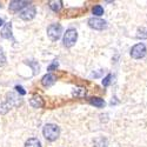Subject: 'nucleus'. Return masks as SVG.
I'll use <instances>...</instances> for the list:
<instances>
[{"label": "nucleus", "mask_w": 147, "mask_h": 147, "mask_svg": "<svg viewBox=\"0 0 147 147\" xmlns=\"http://www.w3.org/2000/svg\"><path fill=\"white\" fill-rule=\"evenodd\" d=\"M42 133H44V137L50 140V141H54L59 138V134H60V129L57 125L54 124H47L45 125L44 129H42Z\"/></svg>", "instance_id": "nucleus-1"}, {"label": "nucleus", "mask_w": 147, "mask_h": 147, "mask_svg": "<svg viewBox=\"0 0 147 147\" xmlns=\"http://www.w3.org/2000/svg\"><path fill=\"white\" fill-rule=\"evenodd\" d=\"M61 33H63V27L59 24H52L47 27V35L50 36V39L55 41L58 40L60 36H61Z\"/></svg>", "instance_id": "nucleus-2"}, {"label": "nucleus", "mask_w": 147, "mask_h": 147, "mask_svg": "<svg viewBox=\"0 0 147 147\" xmlns=\"http://www.w3.org/2000/svg\"><path fill=\"white\" fill-rule=\"evenodd\" d=\"M78 39V33L74 28H69L66 31V33L64 34V45L66 47H72L77 42Z\"/></svg>", "instance_id": "nucleus-3"}, {"label": "nucleus", "mask_w": 147, "mask_h": 147, "mask_svg": "<svg viewBox=\"0 0 147 147\" xmlns=\"http://www.w3.org/2000/svg\"><path fill=\"white\" fill-rule=\"evenodd\" d=\"M131 55L132 58L134 59H141L146 55V46L144 44H137V45H134L132 47V50H131Z\"/></svg>", "instance_id": "nucleus-4"}, {"label": "nucleus", "mask_w": 147, "mask_h": 147, "mask_svg": "<svg viewBox=\"0 0 147 147\" xmlns=\"http://www.w3.org/2000/svg\"><path fill=\"white\" fill-rule=\"evenodd\" d=\"M88 25H90V27H92L94 30L101 31V30H105L107 27V22L102 19H99V18H91L88 20Z\"/></svg>", "instance_id": "nucleus-5"}, {"label": "nucleus", "mask_w": 147, "mask_h": 147, "mask_svg": "<svg viewBox=\"0 0 147 147\" xmlns=\"http://www.w3.org/2000/svg\"><path fill=\"white\" fill-rule=\"evenodd\" d=\"M35 13L36 12H35V8L33 6H27L20 12L19 16L22 20H31L35 17Z\"/></svg>", "instance_id": "nucleus-6"}, {"label": "nucleus", "mask_w": 147, "mask_h": 147, "mask_svg": "<svg viewBox=\"0 0 147 147\" xmlns=\"http://www.w3.org/2000/svg\"><path fill=\"white\" fill-rule=\"evenodd\" d=\"M26 5H28L27 1H21V0H14V1L9 3V9L12 12H18L19 9L24 8Z\"/></svg>", "instance_id": "nucleus-7"}, {"label": "nucleus", "mask_w": 147, "mask_h": 147, "mask_svg": "<svg viewBox=\"0 0 147 147\" xmlns=\"http://www.w3.org/2000/svg\"><path fill=\"white\" fill-rule=\"evenodd\" d=\"M54 82H55V77L53 74H51V73H48V74L44 76L42 79H41V84L44 85L45 87L52 86V85H54Z\"/></svg>", "instance_id": "nucleus-8"}, {"label": "nucleus", "mask_w": 147, "mask_h": 147, "mask_svg": "<svg viewBox=\"0 0 147 147\" xmlns=\"http://www.w3.org/2000/svg\"><path fill=\"white\" fill-rule=\"evenodd\" d=\"M30 104L33 108H41L44 106V100L41 99V96L39 95H34L32 96V99L30 100Z\"/></svg>", "instance_id": "nucleus-9"}, {"label": "nucleus", "mask_w": 147, "mask_h": 147, "mask_svg": "<svg viewBox=\"0 0 147 147\" xmlns=\"http://www.w3.org/2000/svg\"><path fill=\"white\" fill-rule=\"evenodd\" d=\"M1 36L5 39H9L12 38V24L11 22H7L5 24V26L1 31Z\"/></svg>", "instance_id": "nucleus-10"}, {"label": "nucleus", "mask_w": 147, "mask_h": 147, "mask_svg": "<svg viewBox=\"0 0 147 147\" xmlns=\"http://www.w3.org/2000/svg\"><path fill=\"white\" fill-rule=\"evenodd\" d=\"M25 147H41V142L36 138H30L25 142Z\"/></svg>", "instance_id": "nucleus-11"}, {"label": "nucleus", "mask_w": 147, "mask_h": 147, "mask_svg": "<svg viewBox=\"0 0 147 147\" xmlns=\"http://www.w3.org/2000/svg\"><path fill=\"white\" fill-rule=\"evenodd\" d=\"M50 7L52 11L54 12H59L63 7V1H60V0H54V1H50Z\"/></svg>", "instance_id": "nucleus-12"}, {"label": "nucleus", "mask_w": 147, "mask_h": 147, "mask_svg": "<svg viewBox=\"0 0 147 147\" xmlns=\"http://www.w3.org/2000/svg\"><path fill=\"white\" fill-rule=\"evenodd\" d=\"M90 102L92 105H94L95 107H104L105 106V101H104V99H101V98H91Z\"/></svg>", "instance_id": "nucleus-13"}, {"label": "nucleus", "mask_w": 147, "mask_h": 147, "mask_svg": "<svg viewBox=\"0 0 147 147\" xmlns=\"http://www.w3.org/2000/svg\"><path fill=\"white\" fill-rule=\"evenodd\" d=\"M92 12H93V14H94V16L100 17V16H102V14H104V8H102V6H101V5H96V6H94V7H93Z\"/></svg>", "instance_id": "nucleus-14"}, {"label": "nucleus", "mask_w": 147, "mask_h": 147, "mask_svg": "<svg viewBox=\"0 0 147 147\" xmlns=\"http://www.w3.org/2000/svg\"><path fill=\"white\" fill-rule=\"evenodd\" d=\"M137 36L140 39H146L147 38V27H141V28H139L138 30V34H137Z\"/></svg>", "instance_id": "nucleus-15"}, {"label": "nucleus", "mask_w": 147, "mask_h": 147, "mask_svg": "<svg viewBox=\"0 0 147 147\" xmlns=\"http://www.w3.org/2000/svg\"><path fill=\"white\" fill-rule=\"evenodd\" d=\"M73 95H76L78 98L85 96L86 95V90L85 88H74V91H73Z\"/></svg>", "instance_id": "nucleus-16"}, {"label": "nucleus", "mask_w": 147, "mask_h": 147, "mask_svg": "<svg viewBox=\"0 0 147 147\" xmlns=\"http://www.w3.org/2000/svg\"><path fill=\"white\" fill-rule=\"evenodd\" d=\"M6 64V57L3 52V50H0V66H4Z\"/></svg>", "instance_id": "nucleus-17"}, {"label": "nucleus", "mask_w": 147, "mask_h": 147, "mask_svg": "<svg viewBox=\"0 0 147 147\" xmlns=\"http://www.w3.org/2000/svg\"><path fill=\"white\" fill-rule=\"evenodd\" d=\"M111 78H112V76H111V74H108V76L102 80V85H104V86H108L109 82H111Z\"/></svg>", "instance_id": "nucleus-18"}, {"label": "nucleus", "mask_w": 147, "mask_h": 147, "mask_svg": "<svg viewBox=\"0 0 147 147\" xmlns=\"http://www.w3.org/2000/svg\"><path fill=\"white\" fill-rule=\"evenodd\" d=\"M16 90H17V92H18V93H20L21 95H25V94H26V91L24 90L21 86H16Z\"/></svg>", "instance_id": "nucleus-19"}, {"label": "nucleus", "mask_w": 147, "mask_h": 147, "mask_svg": "<svg viewBox=\"0 0 147 147\" xmlns=\"http://www.w3.org/2000/svg\"><path fill=\"white\" fill-rule=\"evenodd\" d=\"M55 67H58V63H57V60L54 61V63H53L50 67H48V71H52V69H53V68H55Z\"/></svg>", "instance_id": "nucleus-20"}, {"label": "nucleus", "mask_w": 147, "mask_h": 147, "mask_svg": "<svg viewBox=\"0 0 147 147\" xmlns=\"http://www.w3.org/2000/svg\"><path fill=\"white\" fill-rule=\"evenodd\" d=\"M3 24H4V20H3V19H0V26H1Z\"/></svg>", "instance_id": "nucleus-21"}]
</instances>
